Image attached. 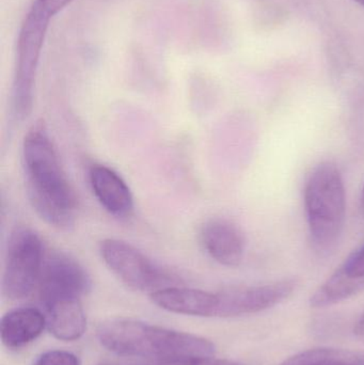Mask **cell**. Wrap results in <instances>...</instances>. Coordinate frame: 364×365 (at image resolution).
Segmentation results:
<instances>
[{
  "instance_id": "obj_16",
  "label": "cell",
  "mask_w": 364,
  "mask_h": 365,
  "mask_svg": "<svg viewBox=\"0 0 364 365\" xmlns=\"http://www.w3.org/2000/svg\"><path fill=\"white\" fill-rule=\"evenodd\" d=\"M145 365H241L230 360L217 359L214 357H180L171 359L155 360Z\"/></svg>"
},
{
  "instance_id": "obj_3",
  "label": "cell",
  "mask_w": 364,
  "mask_h": 365,
  "mask_svg": "<svg viewBox=\"0 0 364 365\" xmlns=\"http://www.w3.org/2000/svg\"><path fill=\"white\" fill-rule=\"evenodd\" d=\"M303 193L312 242L318 250H328L339 240L345 225V185L337 165L318 164L308 177Z\"/></svg>"
},
{
  "instance_id": "obj_2",
  "label": "cell",
  "mask_w": 364,
  "mask_h": 365,
  "mask_svg": "<svg viewBox=\"0 0 364 365\" xmlns=\"http://www.w3.org/2000/svg\"><path fill=\"white\" fill-rule=\"evenodd\" d=\"M96 336L105 349L125 357L154 360L212 357L216 351L215 345L202 336L135 319L103 322L98 326Z\"/></svg>"
},
{
  "instance_id": "obj_9",
  "label": "cell",
  "mask_w": 364,
  "mask_h": 365,
  "mask_svg": "<svg viewBox=\"0 0 364 365\" xmlns=\"http://www.w3.org/2000/svg\"><path fill=\"white\" fill-rule=\"evenodd\" d=\"M200 240L207 255L222 265L236 267L245 257L246 240L232 221L214 218L201 227Z\"/></svg>"
},
{
  "instance_id": "obj_15",
  "label": "cell",
  "mask_w": 364,
  "mask_h": 365,
  "mask_svg": "<svg viewBox=\"0 0 364 365\" xmlns=\"http://www.w3.org/2000/svg\"><path fill=\"white\" fill-rule=\"evenodd\" d=\"M361 356L341 349H309L288 358L281 365H359Z\"/></svg>"
},
{
  "instance_id": "obj_17",
  "label": "cell",
  "mask_w": 364,
  "mask_h": 365,
  "mask_svg": "<svg viewBox=\"0 0 364 365\" xmlns=\"http://www.w3.org/2000/svg\"><path fill=\"white\" fill-rule=\"evenodd\" d=\"M33 365H81L74 354L64 351H49L42 354Z\"/></svg>"
},
{
  "instance_id": "obj_12",
  "label": "cell",
  "mask_w": 364,
  "mask_h": 365,
  "mask_svg": "<svg viewBox=\"0 0 364 365\" xmlns=\"http://www.w3.org/2000/svg\"><path fill=\"white\" fill-rule=\"evenodd\" d=\"M47 327L46 317L36 308H19L6 313L0 324L4 346L21 349L33 342Z\"/></svg>"
},
{
  "instance_id": "obj_8",
  "label": "cell",
  "mask_w": 364,
  "mask_h": 365,
  "mask_svg": "<svg viewBox=\"0 0 364 365\" xmlns=\"http://www.w3.org/2000/svg\"><path fill=\"white\" fill-rule=\"evenodd\" d=\"M296 281L284 280L256 287H231L217 293L216 317L254 314L288 299L296 289Z\"/></svg>"
},
{
  "instance_id": "obj_13",
  "label": "cell",
  "mask_w": 364,
  "mask_h": 365,
  "mask_svg": "<svg viewBox=\"0 0 364 365\" xmlns=\"http://www.w3.org/2000/svg\"><path fill=\"white\" fill-rule=\"evenodd\" d=\"M46 310L47 329L53 338L64 342L80 339L87 329V317L81 300H64Z\"/></svg>"
},
{
  "instance_id": "obj_1",
  "label": "cell",
  "mask_w": 364,
  "mask_h": 365,
  "mask_svg": "<svg viewBox=\"0 0 364 365\" xmlns=\"http://www.w3.org/2000/svg\"><path fill=\"white\" fill-rule=\"evenodd\" d=\"M24 173L30 204L42 220L70 230L76 219V193L66 177L44 122L31 126L23 141Z\"/></svg>"
},
{
  "instance_id": "obj_11",
  "label": "cell",
  "mask_w": 364,
  "mask_h": 365,
  "mask_svg": "<svg viewBox=\"0 0 364 365\" xmlns=\"http://www.w3.org/2000/svg\"><path fill=\"white\" fill-rule=\"evenodd\" d=\"M162 310L189 317H216L217 294L188 287H169L150 295Z\"/></svg>"
},
{
  "instance_id": "obj_5",
  "label": "cell",
  "mask_w": 364,
  "mask_h": 365,
  "mask_svg": "<svg viewBox=\"0 0 364 365\" xmlns=\"http://www.w3.org/2000/svg\"><path fill=\"white\" fill-rule=\"evenodd\" d=\"M45 253L42 240L31 227L13 230L6 245L2 274V295L6 299H23L36 289Z\"/></svg>"
},
{
  "instance_id": "obj_7",
  "label": "cell",
  "mask_w": 364,
  "mask_h": 365,
  "mask_svg": "<svg viewBox=\"0 0 364 365\" xmlns=\"http://www.w3.org/2000/svg\"><path fill=\"white\" fill-rule=\"evenodd\" d=\"M91 278L74 257L62 251L45 253L38 293L45 309L64 300H81L91 289Z\"/></svg>"
},
{
  "instance_id": "obj_4",
  "label": "cell",
  "mask_w": 364,
  "mask_h": 365,
  "mask_svg": "<svg viewBox=\"0 0 364 365\" xmlns=\"http://www.w3.org/2000/svg\"><path fill=\"white\" fill-rule=\"evenodd\" d=\"M51 19L32 4L19 31L11 98L13 115L17 121L25 120L32 110L36 70Z\"/></svg>"
},
{
  "instance_id": "obj_22",
  "label": "cell",
  "mask_w": 364,
  "mask_h": 365,
  "mask_svg": "<svg viewBox=\"0 0 364 365\" xmlns=\"http://www.w3.org/2000/svg\"><path fill=\"white\" fill-rule=\"evenodd\" d=\"M355 1L358 2V4H360L361 6H364V0H355Z\"/></svg>"
},
{
  "instance_id": "obj_23",
  "label": "cell",
  "mask_w": 364,
  "mask_h": 365,
  "mask_svg": "<svg viewBox=\"0 0 364 365\" xmlns=\"http://www.w3.org/2000/svg\"><path fill=\"white\" fill-rule=\"evenodd\" d=\"M107 365H111V364H107Z\"/></svg>"
},
{
  "instance_id": "obj_19",
  "label": "cell",
  "mask_w": 364,
  "mask_h": 365,
  "mask_svg": "<svg viewBox=\"0 0 364 365\" xmlns=\"http://www.w3.org/2000/svg\"><path fill=\"white\" fill-rule=\"evenodd\" d=\"M72 1L73 0H34L33 4L53 17Z\"/></svg>"
},
{
  "instance_id": "obj_20",
  "label": "cell",
  "mask_w": 364,
  "mask_h": 365,
  "mask_svg": "<svg viewBox=\"0 0 364 365\" xmlns=\"http://www.w3.org/2000/svg\"><path fill=\"white\" fill-rule=\"evenodd\" d=\"M354 332L357 338H358L361 342L364 343V315L361 317L360 321L357 323Z\"/></svg>"
},
{
  "instance_id": "obj_10",
  "label": "cell",
  "mask_w": 364,
  "mask_h": 365,
  "mask_svg": "<svg viewBox=\"0 0 364 365\" xmlns=\"http://www.w3.org/2000/svg\"><path fill=\"white\" fill-rule=\"evenodd\" d=\"M89 181L96 199L109 214L119 219L132 216L134 197L121 175L104 165H94Z\"/></svg>"
},
{
  "instance_id": "obj_21",
  "label": "cell",
  "mask_w": 364,
  "mask_h": 365,
  "mask_svg": "<svg viewBox=\"0 0 364 365\" xmlns=\"http://www.w3.org/2000/svg\"><path fill=\"white\" fill-rule=\"evenodd\" d=\"M361 208H363L364 212V186L363 188V192H361Z\"/></svg>"
},
{
  "instance_id": "obj_14",
  "label": "cell",
  "mask_w": 364,
  "mask_h": 365,
  "mask_svg": "<svg viewBox=\"0 0 364 365\" xmlns=\"http://www.w3.org/2000/svg\"><path fill=\"white\" fill-rule=\"evenodd\" d=\"M364 289V278L350 276L340 266L310 298L312 308H326L348 299Z\"/></svg>"
},
{
  "instance_id": "obj_6",
  "label": "cell",
  "mask_w": 364,
  "mask_h": 365,
  "mask_svg": "<svg viewBox=\"0 0 364 365\" xmlns=\"http://www.w3.org/2000/svg\"><path fill=\"white\" fill-rule=\"evenodd\" d=\"M100 253L109 269L130 289L153 292L172 287L175 278L156 265L128 242L106 238L100 244Z\"/></svg>"
},
{
  "instance_id": "obj_18",
  "label": "cell",
  "mask_w": 364,
  "mask_h": 365,
  "mask_svg": "<svg viewBox=\"0 0 364 365\" xmlns=\"http://www.w3.org/2000/svg\"><path fill=\"white\" fill-rule=\"evenodd\" d=\"M341 266L350 276L364 278V245L353 252Z\"/></svg>"
}]
</instances>
